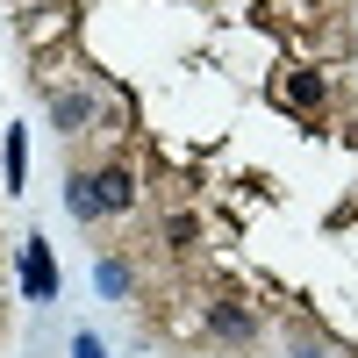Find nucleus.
<instances>
[{"label": "nucleus", "mask_w": 358, "mask_h": 358, "mask_svg": "<svg viewBox=\"0 0 358 358\" xmlns=\"http://www.w3.org/2000/svg\"><path fill=\"white\" fill-rule=\"evenodd\" d=\"M0 165H8V187L22 194V172H29V143H22V129H8V158H0Z\"/></svg>", "instance_id": "obj_8"}, {"label": "nucleus", "mask_w": 358, "mask_h": 358, "mask_svg": "<svg viewBox=\"0 0 358 358\" xmlns=\"http://www.w3.org/2000/svg\"><path fill=\"white\" fill-rule=\"evenodd\" d=\"M201 244V222L194 215H165V251H194Z\"/></svg>", "instance_id": "obj_7"}, {"label": "nucleus", "mask_w": 358, "mask_h": 358, "mask_svg": "<svg viewBox=\"0 0 358 358\" xmlns=\"http://www.w3.org/2000/svg\"><path fill=\"white\" fill-rule=\"evenodd\" d=\"M101 294H108V301H122V294H129V265H122V258H101Z\"/></svg>", "instance_id": "obj_9"}, {"label": "nucleus", "mask_w": 358, "mask_h": 358, "mask_svg": "<svg viewBox=\"0 0 358 358\" xmlns=\"http://www.w3.org/2000/svg\"><path fill=\"white\" fill-rule=\"evenodd\" d=\"M94 122H101V101L86 94V86H57L50 94V129L57 136H86Z\"/></svg>", "instance_id": "obj_2"}, {"label": "nucleus", "mask_w": 358, "mask_h": 358, "mask_svg": "<svg viewBox=\"0 0 358 358\" xmlns=\"http://www.w3.org/2000/svg\"><path fill=\"white\" fill-rule=\"evenodd\" d=\"M22 294H29V301H57V265H50V244H43V236H29V244H22Z\"/></svg>", "instance_id": "obj_3"}, {"label": "nucleus", "mask_w": 358, "mask_h": 358, "mask_svg": "<svg viewBox=\"0 0 358 358\" xmlns=\"http://www.w3.org/2000/svg\"><path fill=\"white\" fill-rule=\"evenodd\" d=\"M72 358H108V351H101V337H86V330H79V337H72Z\"/></svg>", "instance_id": "obj_11"}, {"label": "nucleus", "mask_w": 358, "mask_h": 358, "mask_svg": "<svg viewBox=\"0 0 358 358\" xmlns=\"http://www.w3.org/2000/svg\"><path fill=\"white\" fill-rule=\"evenodd\" d=\"M280 101H287V108H301V115H322L330 86H322V72H287V79H280Z\"/></svg>", "instance_id": "obj_5"}, {"label": "nucleus", "mask_w": 358, "mask_h": 358, "mask_svg": "<svg viewBox=\"0 0 358 358\" xmlns=\"http://www.w3.org/2000/svg\"><path fill=\"white\" fill-rule=\"evenodd\" d=\"M65 215H72V222H101V194H94V172H65Z\"/></svg>", "instance_id": "obj_6"}, {"label": "nucleus", "mask_w": 358, "mask_h": 358, "mask_svg": "<svg viewBox=\"0 0 358 358\" xmlns=\"http://www.w3.org/2000/svg\"><path fill=\"white\" fill-rule=\"evenodd\" d=\"M201 330L215 337V344H229V351H251L265 322H258V308H244V301H236V294H215V301L201 308Z\"/></svg>", "instance_id": "obj_1"}, {"label": "nucleus", "mask_w": 358, "mask_h": 358, "mask_svg": "<svg viewBox=\"0 0 358 358\" xmlns=\"http://www.w3.org/2000/svg\"><path fill=\"white\" fill-rule=\"evenodd\" d=\"M287 358H330V344H322V337H301V330H294V344H287Z\"/></svg>", "instance_id": "obj_10"}, {"label": "nucleus", "mask_w": 358, "mask_h": 358, "mask_svg": "<svg viewBox=\"0 0 358 358\" xmlns=\"http://www.w3.org/2000/svg\"><path fill=\"white\" fill-rule=\"evenodd\" d=\"M94 194H101V215H129L143 187H136L129 165H101V172H94Z\"/></svg>", "instance_id": "obj_4"}]
</instances>
